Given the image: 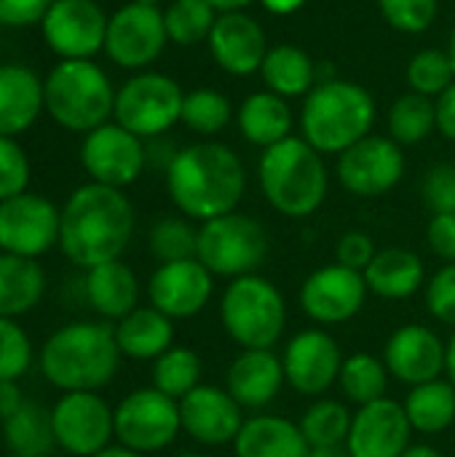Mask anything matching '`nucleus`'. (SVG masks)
I'll return each mask as SVG.
<instances>
[{"label":"nucleus","mask_w":455,"mask_h":457,"mask_svg":"<svg viewBox=\"0 0 455 457\" xmlns=\"http://www.w3.org/2000/svg\"><path fill=\"white\" fill-rule=\"evenodd\" d=\"M107 19L97 0H54L40 19V35L59 59H91L105 51Z\"/></svg>","instance_id":"dca6fc26"},{"label":"nucleus","mask_w":455,"mask_h":457,"mask_svg":"<svg viewBox=\"0 0 455 457\" xmlns=\"http://www.w3.org/2000/svg\"><path fill=\"white\" fill-rule=\"evenodd\" d=\"M29 158L16 137H0V201L27 193Z\"/></svg>","instance_id":"a18cd8bd"},{"label":"nucleus","mask_w":455,"mask_h":457,"mask_svg":"<svg viewBox=\"0 0 455 457\" xmlns=\"http://www.w3.org/2000/svg\"><path fill=\"white\" fill-rule=\"evenodd\" d=\"M408 86L416 94H424L429 99H437L455 80L453 64L448 59V51L440 48H424L418 51L408 64Z\"/></svg>","instance_id":"79ce46f5"},{"label":"nucleus","mask_w":455,"mask_h":457,"mask_svg":"<svg viewBox=\"0 0 455 457\" xmlns=\"http://www.w3.org/2000/svg\"><path fill=\"white\" fill-rule=\"evenodd\" d=\"M24 407V396L16 380H0V420H8Z\"/></svg>","instance_id":"864d4df0"},{"label":"nucleus","mask_w":455,"mask_h":457,"mask_svg":"<svg viewBox=\"0 0 455 457\" xmlns=\"http://www.w3.org/2000/svg\"><path fill=\"white\" fill-rule=\"evenodd\" d=\"M86 300L99 316L121 321L139 308V281L123 260L97 265L86 270Z\"/></svg>","instance_id":"cd10ccee"},{"label":"nucleus","mask_w":455,"mask_h":457,"mask_svg":"<svg viewBox=\"0 0 455 457\" xmlns=\"http://www.w3.org/2000/svg\"><path fill=\"white\" fill-rule=\"evenodd\" d=\"M32 364V343L16 319H0V380H19Z\"/></svg>","instance_id":"c03bdc74"},{"label":"nucleus","mask_w":455,"mask_h":457,"mask_svg":"<svg viewBox=\"0 0 455 457\" xmlns=\"http://www.w3.org/2000/svg\"><path fill=\"white\" fill-rule=\"evenodd\" d=\"M180 431V402L158 388L131 391L115 407V439L134 453H158L169 447Z\"/></svg>","instance_id":"9d476101"},{"label":"nucleus","mask_w":455,"mask_h":457,"mask_svg":"<svg viewBox=\"0 0 455 457\" xmlns=\"http://www.w3.org/2000/svg\"><path fill=\"white\" fill-rule=\"evenodd\" d=\"M215 21H217V8L209 0H172L164 11L169 43L182 48L206 43Z\"/></svg>","instance_id":"c9c22d12"},{"label":"nucleus","mask_w":455,"mask_h":457,"mask_svg":"<svg viewBox=\"0 0 455 457\" xmlns=\"http://www.w3.org/2000/svg\"><path fill=\"white\" fill-rule=\"evenodd\" d=\"M62 209L46 195L21 193L0 201V252L38 260L59 244Z\"/></svg>","instance_id":"f8f14e48"},{"label":"nucleus","mask_w":455,"mask_h":457,"mask_svg":"<svg viewBox=\"0 0 455 457\" xmlns=\"http://www.w3.org/2000/svg\"><path fill=\"white\" fill-rule=\"evenodd\" d=\"M121 364L115 329L99 321H72L56 329L40 348L43 378L64 391H99Z\"/></svg>","instance_id":"7ed1b4c3"},{"label":"nucleus","mask_w":455,"mask_h":457,"mask_svg":"<svg viewBox=\"0 0 455 457\" xmlns=\"http://www.w3.org/2000/svg\"><path fill=\"white\" fill-rule=\"evenodd\" d=\"M421 195L434 214H455V163H437L426 171Z\"/></svg>","instance_id":"49530a36"},{"label":"nucleus","mask_w":455,"mask_h":457,"mask_svg":"<svg viewBox=\"0 0 455 457\" xmlns=\"http://www.w3.org/2000/svg\"><path fill=\"white\" fill-rule=\"evenodd\" d=\"M448 59H451V64H453V72H455V27L453 32H451V40H448Z\"/></svg>","instance_id":"680f3d73"},{"label":"nucleus","mask_w":455,"mask_h":457,"mask_svg":"<svg viewBox=\"0 0 455 457\" xmlns=\"http://www.w3.org/2000/svg\"><path fill=\"white\" fill-rule=\"evenodd\" d=\"M284 383V364L274 351H241L225 375V391L241 404V410L268 407Z\"/></svg>","instance_id":"b1692460"},{"label":"nucleus","mask_w":455,"mask_h":457,"mask_svg":"<svg viewBox=\"0 0 455 457\" xmlns=\"http://www.w3.org/2000/svg\"><path fill=\"white\" fill-rule=\"evenodd\" d=\"M94 457H145L142 453H134V450H129V447H123V445H118V447H105L102 453H97Z\"/></svg>","instance_id":"13d9d810"},{"label":"nucleus","mask_w":455,"mask_h":457,"mask_svg":"<svg viewBox=\"0 0 455 457\" xmlns=\"http://www.w3.org/2000/svg\"><path fill=\"white\" fill-rule=\"evenodd\" d=\"M351 412L346 410V404L333 402V399H319L314 402L306 415L300 418V431L308 442L311 450L319 447H343L351 431Z\"/></svg>","instance_id":"58836bf2"},{"label":"nucleus","mask_w":455,"mask_h":457,"mask_svg":"<svg viewBox=\"0 0 455 457\" xmlns=\"http://www.w3.org/2000/svg\"><path fill=\"white\" fill-rule=\"evenodd\" d=\"M201 386V359L185 345H172L153 364V388L180 402Z\"/></svg>","instance_id":"e433bc0d"},{"label":"nucleus","mask_w":455,"mask_h":457,"mask_svg":"<svg viewBox=\"0 0 455 457\" xmlns=\"http://www.w3.org/2000/svg\"><path fill=\"white\" fill-rule=\"evenodd\" d=\"M215 276L201 260H182V262H164L147 281L150 305L158 308L164 316L190 319L206 308L212 300Z\"/></svg>","instance_id":"6ab92c4d"},{"label":"nucleus","mask_w":455,"mask_h":457,"mask_svg":"<svg viewBox=\"0 0 455 457\" xmlns=\"http://www.w3.org/2000/svg\"><path fill=\"white\" fill-rule=\"evenodd\" d=\"M54 0H0V27H32L40 24Z\"/></svg>","instance_id":"8fccbe9b"},{"label":"nucleus","mask_w":455,"mask_h":457,"mask_svg":"<svg viewBox=\"0 0 455 457\" xmlns=\"http://www.w3.org/2000/svg\"><path fill=\"white\" fill-rule=\"evenodd\" d=\"M185 91L164 72L142 70L115 91L113 118L139 139H158L182 115Z\"/></svg>","instance_id":"1a4fd4ad"},{"label":"nucleus","mask_w":455,"mask_h":457,"mask_svg":"<svg viewBox=\"0 0 455 457\" xmlns=\"http://www.w3.org/2000/svg\"><path fill=\"white\" fill-rule=\"evenodd\" d=\"M410 434L413 426L405 407L392 399H378L354 412L346 450L351 457H402L410 447Z\"/></svg>","instance_id":"412c9836"},{"label":"nucleus","mask_w":455,"mask_h":457,"mask_svg":"<svg viewBox=\"0 0 455 457\" xmlns=\"http://www.w3.org/2000/svg\"><path fill=\"white\" fill-rule=\"evenodd\" d=\"M3 442L11 457H51L56 447L51 410L24 402L16 415L3 420Z\"/></svg>","instance_id":"473e14b6"},{"label":"nucleus","mask_w":455,"mask_h":457,"mask_svg":"<svg viewBox=\"0 0 455 457\" xmlns=\"http://www.w3.org/2000/svg\"><path fill=\"white\" fill-rule=\"evenodd\" d=\"M244 190V163L223 142L188 145L166 166V193L188 220L209 222L236 212Z\"/></svg>","instance_id":"f03ea898"},{"label":"nucleus","mask_w":455,"mask_h":457,"mask_svg":"<svg viewBox=\"0 0 455 457\" xmlns=\"http://www.w3.org/2000/svg\"><path fill=\"white\" fill-rule=\"evenodd\" d=\"M338 380H341L346 399L365 407L378 399H386L389 370L381 359H375L370 353H354V356L343 359Z\"/></svg>","instance_id":"4c0bfd02"},{"label":"nucleus","mask_w":455,"mask_h":457,"mask_svg":"<svg viewBox=\"0 0 455 457\" xmlns=\"http://www.w3.org/2000/svg\"><path fill=\"white\" fill-rule=\"evenodd\" d=\"M169 35L158 5L126 3L107 19L105 54L123 70H147L166 48Z\"/></svg>","instance_id":"9b49d317"},{"label":"nucleus","mask_w":455,"mask_h":457,"mask_svg":"<svg viewBox=\"0 0 455 457\" xmlns=\"http://www.w3.org/2000/svg\"><path fill=\"white\" fill-rule=\"evenodd\" d=\"M445 372H448V380L455 386V332L453 337L448 340V359H445Z\"/></svg>","instance_id":"bf43d9fd"},{"label":"nucleus","mask_w":455,"mask_h":457,"mask_svg":"<svg viewBox=\"0 0 455 457\" xmlns=\"http://www.w3.org/2000/svg\"><path fill=\"white\" fill-rule=\"evenodd\" d=\"M131 236L134 206L118 187L88 182L72 190L62 206L59 249L83 270L121 260Z\"/></svg>","instance_id":"f257e3e1"},{"label":"nucleus","mask_w":455,"mask_h":457,"mask_svg":"<svg viewBox=\"0 0 455 457\" xmlns=\"http://www.w3.org/2000/svg\"><path fill=\"white\" fill-rule=\"evenodd\" d=\"M129 3H142V5H161L164 0H129Z\"/></svg>","instance_id":"e2e57ef3"},{"label":"nucleus","mask_w":455,"mask_h":457,"mask_svg":"<svg viewBox=\"0 0 455 457\" xmlns=\"http://www.w3.org/2000/svg\"><path fill=\"white\" fill-rule=\"evenodd\" d=\"M373 123L375 99L365 86L354 80L324 78L303 99V139L322 155L346 153L351 145L370 137Z\"/></svg>","instance_id":"20e7f679"},{"label":"nucleus","mask_w":455,"mask_h":457,"mask_svg":"<svg viewBox=\"0 0 455 457\" xmlns=\"http://www.w3.org/2000/svg\"><path fill=\"white\" fill-rule=\"evenodd\" d=\"M402 407L413 431L442 434L455 420V386L451 380H432V383L413 386Z\"/></svg>","instance_id":"72a5a7b5"},{"label":"nucleus","mask_w":455,"mask_h":457,"mask_svg":"<svg viewBox=\"0 0 455 457\" xmlns=\"http://www.w3.org/2000/svg\"><path fill=\"white\" fill-rule=\"evenodd\" d=\"M150 254L164 262H182L198 254V230L188 217H164L150 228Z\"/></svg>","instance_id":"a19ab883"},{"label":"nucleus","mask_w":455,"mask_h":457,"mask_svg":"<svg viewBox=\"0 0 455 457\" xmlns=\"http://www.w3.org/2000/svg\"><path fill=\"white\" fill-rule=\"evenodd\" d=\"M43 104L56 126L88 134L110 123L115 88L107 72L91 59H62L43 78Z\"/></svg>","instance_id":"423d86ee"},{"label":"nucleus","mask_w":455,"mask_h":457,"mask_svg":"<svg viewBox=\"0 0 455 457\" xmlns=\"http://www.w3.org/2000/svg\"><path fill=\"white\" fill-rule=\"evenodd\" d=\"M260 3L265 5V11H271L276 16H290L306 5V0H260Z\"/></svg>","instance_id":"5fc2aeb1"},{"label":"nucleus","mask_w":455,"mask_h":457,"mask_svg":"<svg viewBox=\"0 0 455 457\" xmlns=\"http://www.w3.org/2000/svg\"><path fill=\"white\" fill-rule=\"evenodd\" d=\"M180 423L198 445L223 447L236 442L244 426V410L225 388L198 386L180 399Z\"/></svg>","instance_id":"aec40b11"},{"label":"nucleus","mask_w":455,"mask_h":457,"mask_svg":"<svg viewBox=\"0 0 455 457\" xmlns=\"http://www.w3.org/2000/svg\"><path fill=\"white\" fill-rule=\"evenodd\" d=\"M282 364L292 391L303 396H322L341 378L343 353L335 337L324 329H303L287 343Z\"/></svg>","instance_id":"a211bd4d"},{"label":"nucleus","mask_w":455,"mask_h":457,"mask_svg":"<svg viewBox=\"0 0 455 457\" xmlns=\"http://www.w3.org/2000/svg\"><path fill=\"white\" fill-rule=\"evenodd\" d=\"M239 131L255 147H274L292 137V110L274 91H255L239 107Z\"/></svg>","instance_id":"c756f323"},{"label":"nucleus","mask_w":455,"mask_h":457,"mask_svg":"<svg viewBox=\"0 0 455 457\" xmlns=\"http://www.w3.org/2000/svg\"><path fill=\"white\" fill-rule=\"evenodd\" d=\"M365 273L351 270L346 265H324L314 270L300 289V308L316 324H343L351 321L367 300Z\"/></svg>","instance_id":"f3484780"},{"label":"nucleus","mask_w":455,"mask_h":457,"mask_svg":"<svg viewBox=\"0 0 455 457\" xmlns=\"http://www.w3.org/2000/svg\"><path fill=\"white\" fill-rule=\"evenodd\" d=\"M56 447L75 457H94L115 436V410L94 391L64 394L51 410Z\"/></svg>","instance_id":"ddd939ff"},{"label":"nucleus","mask_w":455,"mask_h":457,"mask_svg":"<svg viewBox=\"0 0 455 457\" xmlns=\"http://www.w3.org/2000/svg\"><path fill=\"white\" fill-rule=\"evenodd\" d=\"M402 457H445L440 450H434V447H429V445H410L408 447V453Z\"/></svg>","instance_id":"4d7b16f0"},{"label":"nucleus","mask_w":455,"mask_h":457,"mask_svg":"<svg viewBox=\"0 0 455 457\" xmlns=\"http://www.w3.org/2000/svg\"><path fill=\"white\" fill-rule=\"evenodd\" d=\"M236 457H308L311 447L298 423L279 415H255L244 420L236 442Z\"/></svg>","instance_id":"a878e982"},{"label":"nucleus","mask_w":455,"mask_h":457,"mask_svg":"<svg viewBox=\"0 0 455 457\" xmlns=\"http://www.w3.org/2000/svg\"><path fill=\"white\" fill-rule=\"evenodd\" d=\"M367 289L383 300H408L421 287H426L424 260L402 246L378 249L365 270Z\"/></svg>","instance_id":"bb28decb"},{"label":"nucleus","mask_w":455,"mask_h":457,"mask_svg":"<svg viewBox=\"0 0 455 457\" xmlns=\"http://www.w3.org/2000/svg\"><path fill=\"white\" fill-rule=\"evenodd\" d=\"M220 319L228 337L244 351H274L284 335L287 303L274 281L252 273L225 287Z\"/></svg>","instance_id":"0eeeda50"},{"label":"nucleus","mask_w":455,"mask_h":457,"mask_svg":"<svg viewBox=\"0 0 455 457\" xmlns=\"http://www.w3.org/2000/svg\"><path fill=\"white\" fill-rule=\"evenodd\" d=\"M434 118H437V131L455 142V80L434 99Z\"/></svg>","instance_id":"603ef678"},{"label":"nucleus","mask_w":455,"mask_h":457,"mask_svg":"<svg viewBox=\"0 0 455 457\" xmlns=\"http://www.w3.org/2000/svg\"><path fill=\"white\" fill-rule=\"evenodd\" d=\"M440 0H378V11L389 27L405 35L426 32L437 19Z\"/></svg>","instance_id":"37998d69"},{"label":"nucleus","mask_w":455,"mask_h":457,"mask_svg":"<svg viewBox=\"0 0 455 457\" xmlns=\"http://www.w3.org/2000/svg\"><path fill=\"white\" fill-rule=\"evenodd\" d=\"M257 177L271 209L290 220H303L319 212L330 187L322 153H316L303 137H287L279 145L265 147Z\"/></svg>","instance_id":"39448f33"},{"label":"nucleus","mask_w":455,"mask_h":457,"mask_svg":"<svg viewBox=\"0 0 455 457\" xmlns=\"http://www.w3.org/2000/svg\"><path fill=\"white\" fill-rule=\"evenodd\" d=\"M113 329H115V343L121 348V356H129L134 361H156L174 343L172 319L164 316L153 305L134 308Z\"/></svg>","instance_id":"c85d7f7f"},{"label":"nucleus","mask_w":455,"mask_h":457,"mask_svg":"<svg viewBox=\"0 0 455 457\" xmlns=\"http://www.w3.org/2000/svg\"><path fill=\"white\" fill-rule=\"evenodd\" d=\"M434 129H437L434 99L424 94L408 91L389 110V137L402 147L424 142Z\"/></svg>","instance_id":"f704fd0d"},{"label":"nucleus","mask_w":455,"mask_h":457,"mask_svg":"<svg viewBox=\"0 0 455 457\" xmlns=\"http://www.w3.org/2000/svg\"><path fill=\"white\" fill-rule=\"evenodd\" d=\"M268 257L265 228L241 212H231L201 222L198 228V254L212 276L241 278L252 276Z\"/></svg>","instance_id":"6e6552de"},{"label":"nucleus","mask_w":455,"mask_h":457,"mask_svg":"<svg viewBox=\"0 0 455 457\" xmlns=\"http://www.w3.org/2000/svg\"><path fill=\"white\" fill-rule=\"evenodd\" d=\"M308 457H351V455H349V450H346V445H343V447H319V450H311V455Z\"/></svg>","instance_id":"052dcab7"},{"label":"nucleus","mask_w":455,"mask_h":457,"mask_svg":"<svg viewBox=\"0 0 455 457\" xmlns=\"http://www.w3.org/2000/svg\"><path fill=\"white\" fill-rule=\"evenodd\" d=\"M209 54L220 70L236 78H247L252 72H260L265 54H268V37L257 19H252L244 11H228L217 13V21L209 32Z\"/></svg>","instance_id":"4be33fe9"},{"label":"nucleus","mask_w":455,"mask_h":457,"mask_svg":"<svg viewBox=\"0 0 455 457\" xmlns=\"http://www.w3.org/2000/svg\"><path fill=\"white\" fill-rule=\"evenodd\" d=\"M375 252H378V249H375V244H373V238H370L367 233H362V230H349L346 236L338 238L335 262H338V265H346V268H351V270L365 273L367 265L373 262Z\"/></svg>","instance_id":"09e8293b"},{"label":"nucleus","mask_w":455,"mask_h":457,"mask_svg":"<svg viewBox=\"0 0 455 457\" xmlns=\"http://www.w3.org/2000/svg\"><path fill=\"white\" fill-rule=\"evenodd\" d=\"M231 120H233V104L223 91L196 88V91L185 94L180 123H185L190 131H196L201 137H215L223 129H228Z\"/></svg>","instance_id":"ea45409f"},{"label":"nucleus","mask_w":455,"mask_h":457,"mask_svg":"<svg viewBox=\"0 0 455 457\" xmlns=\"http://www.w3.org/2000/svg\"><path fill=\"white\" fill-rule=\"evenodd\" d=\"M426 241L440 260L455 262V214H434L426 228Z\"/></svg>","instance_id":"3c124183"},{"label":"nucleus","mask_w":455,"mask_h":457,"mask_svg":"<svg viewBox=\"0 0 455 457\" xmlns=\"http://www.w3.org/2000/svg\"><path fill=\"white\" fill-rule=\"evenodd\" d=\"M260 75L265 80V88L284 99L306 96L319 83L314 59L303 48L287 46V43L268 48Z\"/></svg>","instance_id":"2f4dec72"},{"label":"nucleus","mask_w":455,"mask_h":457,"mask_svg":"<svg viewBox=\"0 0 455 457\" xmlns=\"http://www.w3.org/2000/svg\"><path fill=\"white\" fill-rule=\"evenodd\" d=\"M145 163H147V147L142 145V139L115 120L83 137L80 166L91 177V182L123 190L139 179Z\"/></svg>","instance_id":"2eb2a0df"},{"label":"nucleus","mask_w":455,"mask_h":457,"mask_svg":"<svg viewBox=\"0 0 455 457\" xmlns=\"http://www.w3.org/2000/svg\"><path fill=\"white\" fill-rule=\"evenodd\" d=\"M180 457H209V455H193V453H188V455H180Z\"/></svg>","instance_id":"0e129e2a"},{"label":"nucleus","mask_w":455,"mask_h":457,"mask_svg":"<svg viewBox=\"0 0 455 457\" xmlns=\"http://www.w3.org/2000/svg\"><path fill=\"white\" fill-rule=\"evenodd\" d=\"M426 308L440 324L455 327V262L442 265L426 284Z\"/></svg>","instance_id":"de8ad7c7"},{"label":"nucleus","mask_w":455,"mask_h":457,"mask_svg":"<svg viewBox=\"0 0 455 457\" xmlns=\"http://www.w3.org/2000/svg\"><path fill=\"white\" fill-rule=\"evenodd\" d=\"M448 345L424 324H405L400 327L383 351V364L389 375L413 386L440 380L445 372Z\"/></svg>","instance_id":"5701e85b"},{"label":"nucleus","mask_w":455,"mask_h":457,"mask_svg":"<svg viewBox=\"0 0 455 457\" xmlns=\"http://www.w3.org/2000/svg\"><path fill=\"white\" fill-rule=\"evenodd\" d=\"M338 182L359 198H378L405 177V150L392 137H365L338 155Z\"/></svg>","instance_id":"4468645a"},{"label":"nucleus","mask_w":455,"mask_h":457,"mask_svg":"<svg viewBox=\"0 0 455 457\" xmlns=\"http://www.w3.org/2000/svg\"><path fill=\"white\" fill-rule=\"evenodd\" d=\"M209 3L217 8V13H228V11H244L255 0H209Z\"/></svg>","instance_id":"6e6d98bb"},{"label":"nucleus","mask_w":455,"mask_h":457,"mask_svg":"<svg viewBox=\"0 0 455 457\" xmlns=\"http://www.w3.org/2000/svg\"><path fill=\"white\" fill-rule=\"evenodd\" d=\"M43 110V78L27 64H0V137L24 134Z\"/></svg>","instance_id":"393cba45"},{"label":"nucleus","mask_w":455,"mask_h":457,"mask_svg":"<svg viewBox=\"0 0 455 457\" xmlns=\"http://www.w3.org/2000/svg\"><path fill=\"white\" fill-rule=\"evenodd\" d=\"M46 295V273L38 260L0 252V319L29 313Z\"/></svg>","instance_id":"7c9ffc66"}]
</instances>
